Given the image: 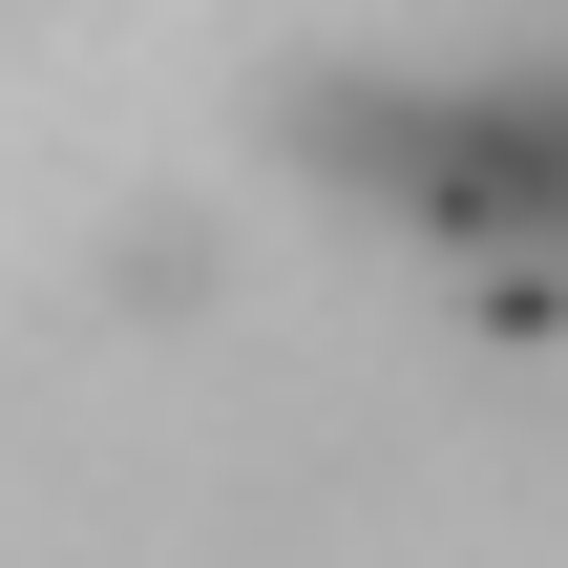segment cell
I'll use <instances>...</instances> for the list:
<instances>
[{
    "label": "cell",
    "mask_w": 568,
    "mask_h": 568,
    "mask_svg": "<svg viewBox=\"0 0 568 568\" xmlns=\"http://www.w3.org/2000/svg\"><path fill=\"white\" fill-rule=\"evenodd\" d=\"M295 148L464 253L568 232V63H337V84H295Z\"/></svg>",
    "instance_id": "cell-1"
}]
</instances>
